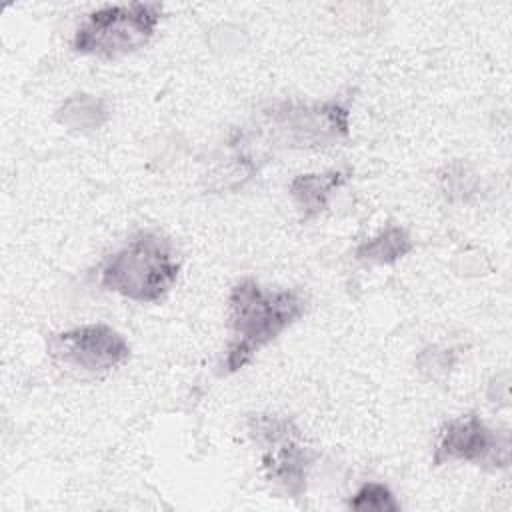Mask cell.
Returning a JSON list of instances; mask_svg holds the SVG:
<instances>
[{"instance_id":"9","label":"cell","mask_w":512,"mask_h":512,"mask_svg":"<svg viewBox=\"0 0 512 512\" xmlns=\"http://www.w3.org/2000/svg\"><path fill=\"white\" fill-rule=\"evenodd\" d=\"M112 118L110 102L92 92H74L54 110V120L74 134H92L104 128Z\"/></svg>"},{"instance_id":"5","label":"cell","mask_w":512,"mask_h":512,"mask_svg":"<svg viewBox=\"0 0 512 512\" xmlns=\"http://www.w3.org/2000/svg\"><path fill=\"white\" fill-rule=\"evenodd\" d=\"M246 432L260 452L266 480L284 496L298 500L308 490L310 470L318 452L306 444L294 418L256 412L246 418Z\"/></svg>"},{"instance_id":"2","label":"cell","mask_w":512,"mask_h":512,"mask_svg":"<svg viewBox=\"0 0 512 512\" xmlns=\"http://www.w3.org/2000/svg\"><path fill=\"white\" fill-rule=\"evenodd\" d=\"M178 250L164 232L144 228L104 256L98 284L134 304H160L180 278Z\"/></svg>"},{"instance_id":"6","label":"cell","mask_w":512,"mask_h":512,"mask_svg":"<svg viewBox=\"0 0 512 512\" xmlns=\"http://www.w3.org/2000/svg\"><path fill=\"white\" fill-rule=\"evenodd\" d=\"M48 358L72 372L100 376L124 366L132 346L122 332L106 322H86L50 332L46 338Z\"/></svg>"},{"instance_id":"11","label":"cell","mask_w":512,"mask_h":512,"mask_svg":"<svg viewBox=\"0 0 512 512\" xmlns=\"http://www.w3.org/2000/svg\"><path fill=\"white\" fill-rule=\"evenodd\" d=\"M440 194L450 204H470L480 196L482 180L464 160L446 162L438 172Z\"/></svg>"},{"instance_id":"4","label":"cell","mask_w":512,"mask_h":512,"mask_svg":"<svg viewBox=\"0 0 512 512\" xmlns=\"http://www.w3.org/2000/svg\"><path fill=\"white\" fill-rule=\"evenodd\" d=\"M164 18V4L128 2L90 10L70 38L78 56L118 60L146 48Z\"/></svg>"},{"instance_id":"8","label":"cell","mask_w":512,"mask_h":512,"mask_svg":"<svg viewBox=\"0 0 512 512\" xmlns=\"http://www.w3.org/2000/svg\"><path fill=\"white\" fill-rule=\"evenodd\" d=\"M352 178L348 166H334L322 172H302L288 182V196L302 224H308L322 216L332 198L340 188H344Z\"/></svg>"},{"instance_id":"1","label":"cell","mask_w":512,"mask_h":512,"mask_svg":"<svg viewBox=\"0 0 512 512\" xmlns=\"http://www.w3.org/2000/svg\"><path fill=\"white\" fill-rule=\"evenodd\" d=\"M230 340L218 362L220 378L244 370L252 360L298 324L308 312V294L300 288H266L244 276L230 286L228 298Z\"/></svg>"},{"instance_id":"13","label":"cell","mask_w":512,"mask_h":512,"mask_svg":"<svg viewBox=\"0 0 512 512\" xmlns=\"http://www.w3.org/2000/svg\"><path fill=\"white\" fill-rule=\"evenodd\" d=\"M458 362V352L448 346L430 344L422 348L416 356V368L420 374H424L430 380L444 378Z\"/></svg>"},{"instance_id":"7","label":"cell","mask_w":512,"mask_h":512,"mask_svg":"<svg viewBox=\"0 0 512 512\" xmlns=\"http://www.w3.org/2000/svg\"><path fill=\"white\" fill-rule=\"evenodd\" d=\"M510 448L508 430L492 428L476 412H466L442 424L430 462L432 468L460 462L488 472H498L508 470Z\"/></svg>"},{"instance_id":"10","label":"cell","mask_w":512,"mask_h":512,"mask_svg":"<svg viewBox=\"0 0 512 512\" xmlns=\"http://www.w3.org/2000/svg\"><path fill=\"white\" fill-rule=\"evenodd\" d=\"M412 252L414 240L410 230L398 222H388L376 234L362 240L352 256L366 266H394Z\"/></svg>"},{"instance_id":"12","label":"cell","mask_w":512,"mask_h":512,"mask_svg":"<svg viewBox=\"0 0 512 512\" xmlns=\"http://www.w3.org/2000/svg\"><path fill=\"white\" fill-rule=\"evenodd\" d=\"M346 508L356 512H398L402 504L388 484L366 480L348 496Z\"/></svg>"},{"instance_id":"3","label":"cell","mask_w":512,"mask_h":512,"mask_svg":"<svg viewBox=\"0 0 512 512\" xmlns=\"http://www.w3.org/2000/svg\"><path fill=\"white\" fill-rule=\"evenodd\" d=\"M354 90L324 100H272L260 108L256 138L264 146L284 150H328L342 146L352 134Z\"/></svg>"}]
</instances>
